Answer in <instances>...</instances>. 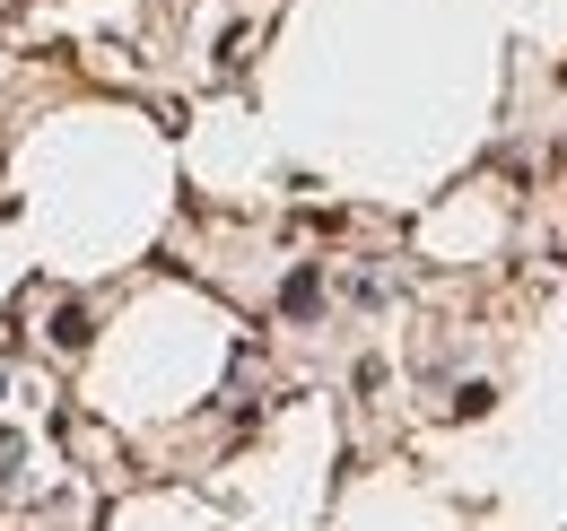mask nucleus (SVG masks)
I'll return each instance as SVG.
<instances>
[{
	"mask_svg": "<svg viewBox=\"0 0 567 531\" xmlns=\"http://www.w3.org/2000/svg\"><path fill=\"white\" fill-rule=\"evenodd\" d=\"M315 305H323V279L297 270V279H288V314H315Z\"/></svg>",
	"mask_w": 567,
	"mask_h": 531,
	"instance_id": "1",
	"label": "nucleus"
}]
</instances>
